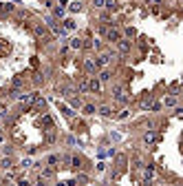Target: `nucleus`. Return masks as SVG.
Instances as JSON below:
<instances>
[{
	"instance_id": "1a4fd4ad",
	"label": "nucleus",
	"mask_w": 183,
	"mask_h": 186,
	"mask_svg": "<svg viewBox=\"0 0 183 186\" xmlns=\"http://www.w3.org/2000/svg\"><path fill=\"white\" fill-rule=\"evenodd\" d=\"M99 78H101V80H104V82H106V80H108V78H110V73H108V71H101V76H99Z\"/></svg>"
},
{
	"instance_id": "6ab92c4d",
	"label": "nucleus",
	"mask_w": 183,
	"mask_h": 186,
	"mask_svg": "<svg viewBox=\"0 0 183 186\" xmlns=\"http://www.w3.org/2000/svg\"><path fill=\"white\" fill-rule=\"evenodd\" d=\"M64 5H66V0H60V7L64 9Z\"/></svg>"
},
{
	"instance_id": "0eeeda50",
	"label": "nucleus",
	"mask_w": 183,
	"mask_h": 186,
	"mask_svg": "<svg viewBox=\"0 0 183 186\" xmlns=\"http://www.w3.org/2000/svg\"><path fill=\"white\" fill-rule=\"evenodd\" d=\"M11 5H5V2H0V13H5V11H11Z\"/></svg>"
},
{
	"instance_id": "dca6fc26",
	"label": "nucleus",
	"mask_w": 183,
	"mask_h": 186,
	"mask_svg": "<svg viewBox=\"0 0 183 186\" xmlns=\"http://www.w3.org/2000/svg\"><path fill=\"white\" fill-rule=\"evenodd\" d=\"M31 164H33V162H31V160H22V166H25V169H29Z\"/></svg>"
},
{
	"instance_id": "f257e3e1",
	"label": "nucleus",
	"mask_w": 183,
	"mask_h": 186,
	"mask_svg": "<svg viewBox=\"0 0 183 186\" xmlns=\"http://www.w3.org/2000/svg\"><path fill=\"white\" fill-rule=\"evenodd\" d=\"M104 35H106V40H108V42H119V40H121V33H119L117 29H106V31H104Z\"/></svg>"
},
{
	"instance_id": "f3484780",
	"label": "nucleus",
	"mask_w": 183,
	"mask_h": 186,
	"mask_svg": "<svg viewBox=\"0 0 183 186\" xmlns=\"http://www.w3.org/2000/svg\"><path fill=\"white\" fill-rule=\"evenodd\" d=\"M2 166H5V169H9V166H11V160H9V157H7V160H2Z\"/></svg>"
},
{
	"instance_id": "6e6552de",
	"label": "nucleus",
	"mask_w": 183,
	"mask_h": 186,
	"mask_svg": "<svg viewBox=\"0 0 183 186\" xmlns=\"http://www.w3.org/2000/svg\"><path fill=\"white\" fill-rule=\"evenodd\" d=\"M51 175H53V171H51V169H44V171H42V177H51Z\"/></svg>"
},
{
	"instance_id": "4468645a",
	"label": "nucleus",
	"mask_w": 183,
	"mask_h": 186,
	"mask_svg": "<svg viewBox=\"0 0 183 186\" xmlns=\"http://www.w3.org/2000/svg\"><path fill=\"white\" fill-rule=\"evenodd\" d=\"M55 162H58V155H51V157H49V164H51V166H53Z\"/></svg>"
},
{
	"instance_id": "9b49d317",
	"label": "nucleus",
	"mask_w": 183,
	"mask_h": 186,
	"mask_svg": "<svg viewBox=\"0 0 183 186\" xmlns=\"http://www.w3.org/2000/svg\"><path fill=\"white\" fill-rule=\"evenodd\" d=\"M35 33H38V35H42V38H44V35H46V31H44L42 27H38V29H35Z\"/></svg>"
},
{
	"instance_id": "f8f14e48",
	"label": "nucleus",
	"mask_w": 183,
	"mask_h": 186,
	"mask_svg": "<svg viewBox=\"0 0 183 186\" xmlns=\"http://www.w3.org/2000/svg\"><path fill=\"white\" fill-rule=\"evenodd\" d=\"M84 113H95V106H91V104H88V106H84Z\"/></svg>"
},
{
	"instance_id": "9d476101",
	"label": "nucleus",
	"mask_w": 183,
	"mask_h": 186,
	"mask_svg": "<svg viewBox=\"0 0 183 186\" xmlns=\"http://www.w3.org/2000/svg\"><path fill=\"white\" fill-rule=\"evenodd\" d=\"M80 7H82L80 2H73V5H71V11H80Z\"/></svg>"
},
{
	"instance_id": "39448f33",
	"label": "nucleus",
	"mask_w": 183,
	"mask_h": 186,
	"mask_svg": "<svg viewBox=\"0 0 183 186\" xmlns=\"http://www.w3.org/2000/svg\"><path fill=\"white\" fill-rule=\"evenodd\" d=\"M128 49H130V44L126 42V40H119V51H121V53H126Z\"/></svg>"
},
{
	"instance_id": "7ed1b4c3",
	"label": "nucleus",
	"mask_w": 183,
	"mask_h": 186,
	"mask_svg": "<svg viewBox=\"0 0 183 186\" xmlns=\"http://www.w3.org/2000/svg\"><path fill=\"white\" fill-rule=\"evenodd\" d=\"M7 53H9V42L0 38V58H2V56H7Z\"/></svg>"
},
{
	"instance_id": "a211bd4d",
	"label": "nucleus",
	"mask_w": 183,
	"mask_h": 186,
	"mask_svg": "<svg viewBox=\"0 0 183 186\" xmlns=\"http://www.w3.org/2000/svg\"><path fill=\"white\" fill-rule=\"evenodd\" d=\"M93 5H95V7H104V0H95Z\"/></svg>"
},
{
	"instance_id": "2eb2a0df",
	"label": "nucleus",
	"mask_w": 183,
	"mask_h": 186,
	"mask_svg": "<svg viewBox=\"0 0 183 186\" xmlns=\"http://www.w3.org/2000/svg\"><path fill=\"white\" fill-rule=\"evenodd\" d=\"M146 142H154V133H148L146 135Z\"/></svg>"
},
{
	"instance_id": "20e7f679",
	"label": "nucleus",
	"mask_w": 183,
	"mask_h": 186,
	"mask_svg": "<svg viewBox=\"0 0 183 186\" xmlns=\"http://www.w3.org/2000/svg\"><path fill=\"white\" fill-rule=\"evenodd\" d=\"M84 69H86L88 73H93V71H95V62H93V60H86V64H84Z\"/></svg>"
},
{
	"instance_id": "aec40b11",
	"label": "nucleus",
	"mask_w": 183,
	"mask_h": 186,
	"mask_svg": "<svg viewBox=\"0 0 183 186\" xmlns=\"http://www.w3.org/2000/svg\"><path fill=\"white\" fill-rule=\"evenodd\" d=\"M0 142H2V135H0Z\"/></svg>"
},
{
	"instance_id": "ddd939ff",
	"label": "nucleus",
	"mask_w": 183,
	"mask_h": 186,
	"mask_svg": "<svg viewBox=\"0 0 183 186\" xmlns=\"http://www.w3.org/2000/svg\"><path fill=\"white\" fill-rule=\"evenodd\" d=\"M166 104H168V106H174V104H176V100H174V98H168V100H166Z\"/></svg>"
},
{
	"instance_id": "423d86ee",
	"label": "nucleus",
	"mask_w": 183,
	"mask_h": 186,
	"mask_svg": "<svg viewBox=\"0 0 183 186\" xmlns=\"http://www.w3.org/2000/svg\"><path fill=\"white\" fill-rule=\"evenodd\" d=\"M71 47H73V49H80V47H82V40H80V38H73V40H71Z\"/></svg>"
},
{
	"instance_id": "f03ea898",
	"label": "nucleus",
	"mask_w": 183,
	"mask_h": 186,
	"mask_svg": "<svg viewBox=\"0 0 183 186\" xmlns=\"http://www.w3.org/2000/svg\"><path fill=\"white\" fill-rule=\"evenodd\" d=\"M86 86H88V89H91L93 93H97V91H99V89H101V84H99V82H97V80H95V78H93L91 82H86Z\"/></svg>"
}]
</instances>
